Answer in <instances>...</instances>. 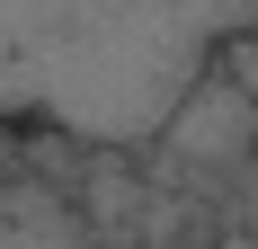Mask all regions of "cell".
Listing matches in <instances>:
<instances>
[{
	"mask_svg": "<svg viewBox=\"0 0 258 249\" xmlns=\"http://www.w3.org/2000/svg\"><path fill=\"white\" fill-rule=\"evenodd\" d=\"M214 72H223V80H232V89H240V98L258 107V27H249V36H232V45L214 53Z\"/></svg>",
	"mask_w": 258,
	"mask_h": 249,
	"instance_id": "3957f363",
	"label": "cell"
},
{
	"mask_svg": "<svg viewBox=\"0 0 258 249\" xmlns=\"http://www.w3.org/2000/svg\"><path fill=\"white\" fill-rule=\"evenodd\" d=\"M36 134L0 125V249H80V205L53 187L45 160H27Z\"/></svg>",
	"mask_w": 258,
	"mask_h": 249,
	"instance_id": "7a4b0ae2",
	"label": "cell"
},
{
	"mask_svg": "<svg viewBox=\"0 0 258 249\" xmlns=\"http://www.w3.org/2000/svg\"><path fill=\"white\" fill-rule=\"evenodd\" d=\"M223 249H258V231H240V240H223Z\"/></svg>",
	"mask_w": 258,
	"mask_h": 249,
	"instance_id": "277c9868",
	"label": "cell"
},
{
	"mask_svg": "<svg viewBox=\"0 0 258 249\" xmlns=\"http://www.w3.org/2000/svg\"><path fill=\"white\" fill-rule=\"evenodd\" d=\"M258 0H0V125L143 151Z\"/></svg>",
	"mask_w": 258,
	"mask_h": 249,
	"instance_id": "6da1fadb",
	"label": "cell"
}]
</instances>
